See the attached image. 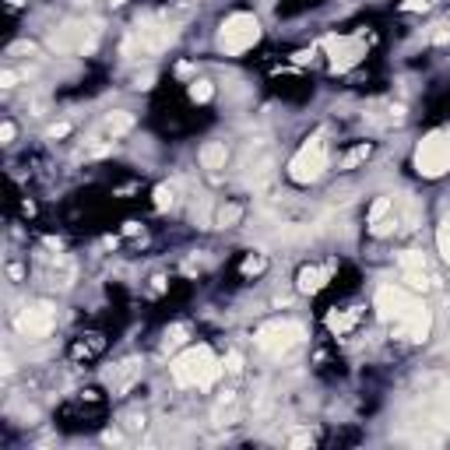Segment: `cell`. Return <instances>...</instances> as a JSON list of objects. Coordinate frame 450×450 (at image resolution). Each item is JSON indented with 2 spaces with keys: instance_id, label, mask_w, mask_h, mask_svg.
I'll list each match as a JSON object with an SVG mask.
<instances>
[{
  "instance_id": "obj_33",
  "label": "cell",
  "mask_w": 450,
  "mask_h": 450,
  "mask_svg": "<svg viewBox=\"0 0 450 450\" xmlns=\"http://www.w3.org/2000/svg\"><path fill=\"white\" fill-rule=\"evenodd\" d=\"M127 426H131V429H144V415H131Z\"/></svg>"
},
{
  "instance_id": "obj_17",
  "label": "cell",
  "mask_w": 450,
  "mask_h": 450,
  "mask_svg": "<svg viewBox=\"0 0 450 450\" xmlns=\"http://www.w3.org/2000/svg\"><path fill=\"white\" fill-rule=\"evenodd\" d=\"M369 155H373V144H366V141H362V144H356V148H349V151H345L342 169H356V165H359V162H366Z\"/></svg>"
},
{
  "instance_id": "obj_4",
  "label": "cell",
  "mask_w": 450,
  "mask_h": 450,
  "mask_svg": "<svg viewBox=\"0 0 450 450\" xmlns=\"http://www.w3.org/2000/svg\"><path fill=\"white\" fill-rule=\"evenodd\" d=\"M450 169V134L447 131H433L419 141L415 148V173L426 180H436Z\"/></svg>"
},
{
  "instance_id": "obj_15",
  "label": "cell",
  "mask_w": 450,
  "mask_h": 450,
  "mask_svg": "<svg viewBox=\"0 0 450 450\" xmlns=\"http://www.w3.org/2000/svg\"><path fill=\"white\" fill-rule=\"evenodd\" d=\"M106 131H109V138H124V134L134 131V117H131L127 109L109 112V117H106Z\"/></svg>"
},
{
  "instance_id": "obj_20",
  "label": "cell",
  "mask_w": 450,
  "mask_h": 450,
  "mask_svg": "<svg viewBox=\"0 0 450 450\" xmlns=\"http://www.w3.org/2000/svg\"><path fill=\"white\" fill-rule=\"evenodd\" d=\"M394 211V197H376L373 201V208H369V225L373 222H380V218H387Z\"/></svg>"
},
{
  "instance_id": "obj_18",
  "label": "cell",
  "mask_w": 450,
  "mask_h": 450,
  "mask_svg": "<svg viewBox=\"0 0 450 450\" xmlns=\"http://www.w3.org/2000/svg\"><path fill=\"white\" fill-rule=\"evenodd\" d=\"M176 204V190L169 187V183H162V187H155V211H169Z\"/></svg>"
},
{
  "instance_id": "obj_23",
  "label": "cell",
  "mask_w": 450,
  "mask_h": 450,
  "mask_svg": "<svg viewBox=\"0 0 450 450\" xmlns=\"http://www.w3.org/2000/svg\"><path fill=\"white\" fill-rule=\"evenodd\" d=\"M225 373H233V376H240L243 373V356L240 352H229V356H225V366H222Z\"/></svg>"
},
{
  "instance_id": "obj_21",
  "label": "cell",
  "mask_w": 450,
  "mask_h": 450,
  "mask_svg": "<svg viewBox=\"0 0 450 450\" xmlns=\"http://www.w3.org/2000/svg\"><path fill=\"white\" fill-rule=\"evenodd\" d=\"M436 247H440V253H443V260L450 264V218L440 225V233H436Z\"/></svg>"
},
{
  "instance_id": "obj_31",
  "label": "cell",
  "mask_w": 450,
  "mask_h": 450,
  "mask_svg": "<svg viewBox=\"0 0 450 450\" xmlns=\"http://www.w3.org/2000/svg\"><path fill=\"white\" fill-rule=\"evenodd\" d=\"M18 85V74L15 71H4V74H0V88H15Z\"/></svg>"
},
{
  "instance_id": "obj_13",
  "label": "cell",
  "mask_w": 450,
  "mask_h": 450,
  "mask_svg": "<svg viewBox=\"0 0 450 450\" xmlns=\"http://www.w3.org/2000/svg\"><path fill=\"white\" fill-rule=\"evenodd\" d=\"M327 278H331V267H303L299 278H296V285H299L303 296H313V292H320L327 285Z\"/></svg>"
},
{
  "instance_id": "obj_22",
  "label": "cell",
  "mask_w": 450,
  "mask_h": 450,
  "mask_svg": "<svg viewBox=\"0 0 450 450\" xmlns=\"http://www.w3.org/2000/svg\"><path fill=\"white\" fill-rule=\"evenodd\" d=\"M183 338H187V327H169V331H165V342H162V349L169 352V349L183 345Z\"/></svg>"
},
{
  "instance_id": "obj_10",
  "label": "cell",
  "mask_w": 450,
  "mask_h": 450,
  "mask_svg": "<svg viewBox=\"0 0 450 450\" xmlns=\"http://www.w3.org/2000/svg\"><path fill=\"white\" fill-rule=\"evenodd\" d=\"M394 331H398V338H405V342H426L429 331H433V310H426L419 303L401 324H394Z\"/></svg>"
},
{
  "instance_id": "obj_11",
  "label": "cell",
  "mask_w": 450,
  "mask_h": 450,
  "mask_svg": "<svg viewBox=\"0 0 450 450\" xmlns=\"http://www.w3.org/2000/svg\"><path fill=\"white\" fill-rule=\"evenodd\" d=\"M173 39H176V32L169 25H162V22H138V42L148 53H158L165 46H173Z\"/></svg>"
},
{
  "instance_id": "obj_9",
  "label": "cell",
  "mask_w": 450,
  "mask_h": 450,
  "mask_svg": "<svg viewBox=\"0 0 450 450\" xmlns=\"http://www.w3.org/2000/svg\"><path fill=\"white\" fill-rule=\"evenodd\" d=\"M401 281L412 292H429L433 289V278L426 271V253H419V250H405L401 253Z\"/></svg>"
},
{
  "instance_id": "obj_37",
  "label": "cell",
  "mask_w": 450,
  "mask_h": 450,
  "mask_svg": "<svg viewBox=\"0 0 450 450\" xmlns=\"http://www.w3.org/2000/svg\"><path fill=\"white\" fill-rule=\"evenodd\" d=\"M447 134H450V131H447Z\"/></svg>"
},
{
  "instance_id": "obj_8",
  "label": "cell",
  "mask_w": 450,
  "mask_h": 450,
  "mask_svg": "<svg viewBox=\"0 0 450 450\" xmlns=\"http://www.w3.org/2000/svg\"><path fill=\"white\" fill-rule=\"evenodd\" d=\"M53 327H56V313H53L49 303H35V306H28L15 317V331L25 342H39V338H46Z\"/></svg>"
},
{
  "instance_id": "obj_35",
  "label": "cell",
  "mask_w": 450,
  "mask_h": 450,
  "mask_svg": "<svg viewBox=\"0 0 450 450\" xmlns=\"http://www.w3.org/2000/svg\"><path fill=\"white\" fill-rule=\"evenodd\" d=\"M102 440H106V443H120V433H117V429H109Z\"/></svg>"
},
{
  "instance_id": "obj_7",
  "label": "cell",
  "mask_w": 450,
  "mask_h": 450,
  "mask_svg": "<svg viewBox=\"0 0 450 450\" xmlns=\"http://www.w3.org/2000/svg\"><path fill=\"white\" fill-rule=\"evenodd\" d=\"M324 46H327V53H331V71H334V74L356 67L362 56H366L362 35H327Z\"/></svg>"
},
{
  "instance_id": "obj_16",
  "label": "cell",
  "mask_w": 450,
  "mask_h": 450,
  "mask_svg": "<svg viewBox=\"0 0 450 450\" xmlns=\"http://www.w3.org/2000/svg\"><path fill=\"white\" fill-rule=\"evenodd\" d=\"M240 218H243V208H240V204H222V208L215 211V225H218V229H233Z\"/></svg>"
},
{
  "instance_id": "obj_36",
  "label": "cell",
  "mask_w": 450,
  "mask_h": 450,
  "mask_svg": "<svg viewBox=\"0 0 450 450\" xmlns=\"http://www.w3.org/2000/svg\"><path fill=\"white\" fill-rule=\"evenodd\" d=\"M109 4H112V8H120V4H127V0H109Z\"/></svg>"
},
{
  "instance_id": "obj_34",
  "label": "cell",
  "mask_w": 450,
  "mask_h": 450,
  "mask_svg": "<svg viewBox=\"0 0 450 450\" xmlns=\"http://www.w3.org/2000/svg\"><path fill=\"white\" fill-rule=\"evenodd\" d=\"M8 274H11V278H15V281H22V274H25V271H22V267H18V264H11V267H8Z\"/></svg>"
},
{
  "instance_id": "obj_32",
  "label": "cell",
  "mask_w": 450,
  "mask_h": 450,
  "mask_svg": "<svg viewBox=\"0 0 450 450\" xmlns=\"http://www.w3.org/2000/svg\"><path fill=\"white\" fill-rule=\"evenodd\" d=\"M46 247H49V250H56V253H60V250H64V243H60V240H56V236H46Z\"/></svg>"
},
{
  "instance_id": "obj_1",
  "label": "cell",
  "mask_w": 450,
  "mask_h": 450,
  "mask_svg": "<svg viewBox=\"0 0 450 450\" xmlns=\"http://www.w3.org/2000/svg\"><path fill=\"white\" fill-rule=\"evenodd\" d=\"M169 373H173V380L180 387H201L204 390V387L215 383L222 366H218V359H215V352L208 345H190L187 352H180L173 362H169Z\"/></svg>"
},
{
  "instance_id": "obj_3",
  "label": "cell",
  "mask_w": 450,
  "mask_h": 450,
  "mask_svg": "<svg viewBox=\"0 0 450 450\" xmlns=\"http://www.w3.org/2000/svg\"><path fill=\"white\" fill-rule=\"evenodd\" d=\"M257 42H260V22L253 15H247V11L229 15L222 22V28H218V46H222V53H229V56H240V53H247Z\"/></svg>"
},
{
  "instance_id": "obj_27",
  "label": "cell",
  "mask_w": 450,
  "mask_h": 450,
  "mask_svg": "<svg viewBox=\"0 0 450 450\" xmlns=\"http://www.w3.org/2000/svg\"><path fill=\"white\" fill-rule=\"evenodd\" d=\"M15 134H18V127H15L11 120H4V127H0V141L11 144V141H15Z\"/></svg>"
},
{
  "instance_id": "obj_2",
  "label": "cell",
  "mask_w": 450,
  "mask_h": 450,
  "mask_svg": "<svg viewBox=\"0 0 450 450\" xmlns=\"http://www.w3.org/2000/svg\"><path fill=\"white\" fill-rule=\"evenodd\" d=\"M324 169H327V141H324L320 134H313V138H306L303 148L292 155V162H289V180L299 183V187H310L313 180L324 176Z\"/></svg>"
},
{
  "instance_id": "obj_29",
  "label": "cell",
  "mask_w": 450,
  "mask_h": 450,
  "mask_svg": "<svg viewBox=\"0 0 450 450\" xmlns=\"http://www.w3.org/2000/svg\"><path fill=\"white\" fill-rule=\"evenodd\" d=\"M289 443H292V447H313V433H296Z\"/></svg>"
},
{
  "instance_id": "obj_19",
  "label": "cell",
  "mask_w": 450,
  "mask_h": 450,
  "mask_svg": "<svg viewBox=\"0 0 450 450\" xmlns=\"http://www.w3.org/2000/svg\"><path fill=\"white\" fill-rule=\"evenodd\" d=\"M211 95H215V85H211V81H194V85H190V102L204 106V102H211Z\"/></svg>"
},
{
  "instance_id": "obj_12",
  "label": "cell",
  "mask_w": 450,
  "mask_h": 450,
  "mask_svg": "<svg viewBox=\"0 0 450 450\" xmlns=\"http://www.w3.org/2000/svg\"><path fill=\"white\" fill-rule=\"evenodd\" d=\"M197 158H201V169L218 173V169H225V162H229V148H225L222 141H208V144H201Z\"/></svg>"
},
{
  "instance_id": "obj_28",
  "label": "cell",
  "mask_w": 450,
  "mask_h": 450,
  "mask_svg": "<svg viewBox=\"0 0 450 450\" xmlns=\"http://www.w3.org/2000/svg\"><path fill=\"white\" fill-rule=\"evenodd\" d=\"M443 42H450V28L436 25V32H433V46H443Z\"/></svg>"
},
{
  "instance_id": "obj_14",
  "label": "cell",
  "mask_w": 450,
  "mask_h": 450,
  "mask_svg": "<svg viewBox=\"0 0 450 450\" xmlns=\"http://www.w3.org/2000/svg\"><path fill=\"white\" fill-rule=\"evenodd\" d=\"M359 317H362V310H359V306H349V310H331V313H327V327H331L334 334H345V331H352V327L359 324Z\"/></svg>"
},
{
  "instance_id": "obj_5",
  "label": "cell",
  "mask_w": 450,
  "mask_h": 450,
  "mask_svg": "<svg viewBox=\"0 0 450 450\" xmlns=\"http://www.w3.org/2000/svg\"><path fill=\"white\" fill-rule=\"evenodd\" d=\"M253 342L264 356H285L292 352L299 342H303V324L296 320H271V324H260L257 334H253Z\"/></svg>"
},
{
  "instance_id": "obj_25",
  "label": "cell",
  "mask_w": 450,
  "mask_h": 450,
  "mask_svg": "<svg viewBox=\"0 0 450 450\" xmlns=\"http://www.w3.org/2000/svg\"><path fill=\"white\" fill-rule=\"evenodd\" d=\"M67 134H71V124H53V127L46 131V138H49V141H56V138H67Z\"/></svg>"
},
{
  "instance_id": "obj_30",
  "label": "cell",
  "mask_w": 450,
  "mask_h": 450,
  "mask_svg": "<svg viewBox=\"0 0 450 450\" xmlns=\"http://www.w3.org/2000/svg\"><path fill=\"white\" fill-rule=\"evenodd\" d=\"M429 8V0H405L401 11H426Z\"/></svg>"
},
{
  "instance_id": "obj_26",
  "label": "cell",
  "mask_w": 450,
  "mask_h": 450,
  "mask_svg": "<svg viewBox=\"0 0 450 450\" xmlns=\"http://www.w3.org/2000/svg\"><path fill=\"white\" fill-rule=\"evenodd\" d=\"M151 85H155V74H151V71H148V74H138V78H134V88H138V92H148Z\"/></svg>"
},
{
  "instance_id": "obj_24",
  "label": "cell",
  "mask_w": 450,
  "mask_h": 450,
  "mask_svg": "<svg viewBox=\"0 0 450 450\" xmlns=\"http://www.w3.org/2000/svg\"><path fill=\"white\" fill-rule=\"evenodd\" d=\"M264 267H267V260H264L260 253H257V257H247V260H243V274H247V278H250V274H260Z\"/></svg>"
},
{
  "instance_id": "obj_6",
  "label": "cell",
  "mask_w": 450,
  "mask_h": 450,
  "mask_svg": "<svg viewBox=\"0 0 450 450\" xmlns=\"http://www.w3.org/2000/svg\"><path fill=\"white\" fill-rule=\"evenodd\" d=\"M415 306H419V299L401 285H380L376 296H373V310H376V317L383 324H401Z\"/></svg>"
}]
</instances>
